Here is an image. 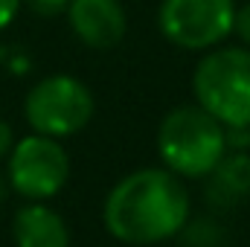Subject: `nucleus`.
<instances>
[{
    "mask_svg": "<svg viewBox=\"0 0 250 247\" xmlns=\"http://www.w3.org/2000/svg\"><path fill=\"white\" fill-rule=\"evenodd\" d=\"M157 154L169 172L184 181L207 178L227 154L224 125L198 102L172 108L157 128Z\"/></svg>",
    "mask_w": 250,
    "mask_h": 247,
    "instance_id": "2",
    "label": "nucleus"
},
{
    "mask_svg": "<svg viewBox=\"0 0 250 247\" xmlns=\"http://www.w3.org/2000/svg\"><path fill=\"white\" fill-rule=\"evenodd\" d=\"M227 151H250V125H230L224 128Z\"/></svg>",
    "mask_w": 250,
    "mask_h": 247,
    "instance_id": "11",
    "label": "nucleus"
},
{
    "mask_svg": "<svg viewBox=\"0 0 250 247\" xmlns=\"http://www.w3.org/2000/svg\"><path fill=\"white\" fill-rule=\"evenodd\" d=\"M192 93L224 128L250 125V50L242 44L207 50L192 70Z\"/></svg>",
    "mask_w": 250,
    "mask_h": 247,
    "instance_id": "3",
    "label": "nucleus"
},
{
    "mask_svg": "<svg viewBox=\"0 0 250 247\" xmlns=\"http://www.w3.org/2000/svg\"><path fill=\"white\" fill-rule=\"evenodd\" d=\"M189 212L192 201L184 178L166 166H148L111 186L102 204V224L123 245L148 247L175 239Z\"/></svg>",
    "mask_w": 250,
    "mask_h": 247,
    "instance_id": "1",
    "label": "nucleus"
},
{
    "mask_svg": "<svg viewBox=\"0 0 250 247\" xmlns=\"http://www.w3.org/2000/svg\"><path fill=\"white\" fill-rule=\"evenodd\" d=\"M67 23L90 50H114L128 32V15L120 0H70Z\"/></svg>",
    "mask_w": 250,
    "mask_h": 247,
    "instance_id": "7",
    "label": "nucleus"
},
{
    "mask_svg": "<svg viewBox=\"0 0 250 247\" xmlns=\"http://www.w3.org/2000/svg\"><path fill=\"white\" fill-rule=\"evenodd\" d=\"M233 35L239 38V44H242V47H248V50H250V0L245 3V6H239V9H236Z\"/></svg>",
    "mask_w": 250,
    "mask_h": 247,
    "instance_id": "12",
    "label": "nucleus"
},
{
    "mask_svg": "<svg viewBox=\"0 0 250 247\" xmlns=\"http://www.w3.org/2000/svg\"><path fill=\"white\" fill-rule=\"evenodd\" d=\"M204 195L215 206H233L250 198V151H227L207 175Z\"/></svg>",
    "mask_w": 250,
    "mask_h": 247,
    "instance_id": "9",
    "label": "nucleus"
},
{
    "mask_svg": "<svg viewBox=\"0 0 250 247\" xmlns=\"http://www.w3.org/2000/svg\"><path fill=\"white\" fill-rule=\"evenodd\" d=\"M70 178V157L67 148L56 137L47 134H29L18 140L9 151V186L29 198V201H47L59 195Z\"/></svg>",
    "mask_w": 250,
    "mask_h": 247,
    "instance_id": "6",
    "label": "nucleus"
},
{
    "mask_svg": "<svg viewBox=\"0 0 250 247\" xmlns=\"http://www.w3.org/2000/svg\"><path fill=\"white\" fill-rule=\"evenodd\" d=\"M6 192H9V178H0V204L6 198Z\"/></svg>",
    "mask_w": 250,
    "mask_h": 247,
    "instance_id": "15",
    "label": "nucleus"
},
{
    "mask_svg": "<svg viewBox=\"0 0 250 247\" xmlns=\"http://www.w3.org/2000/svg\"><path fill=\"white\" fill-rule=\"evenodd\" d=\"M236 9V0H160L157 29L187 53H207L233 35Z\"/></svg>",
    "mask_w": 250,
    "mask_h": 247,
    "instance_id": "5",
    "label": "nucleus"
},
{
    "mask_svg": "<svg viewBox=\"0 0 250 247\" xmlns=\"http://www.w3.org/2000/svg\"><path fill=\"white\" fill-rule=\"evenodd\" d=\"M12 236L18 247H70V230L64 218L41 201H32L15 212Z\"/></svg>",
    "mask_w": 250,
    "mask_h": 247,
    "instance_id": "8",
    "label": "nucleus"
},
{
    "mask_svg": "<svg viewBox=\"0 0 250 247\" xmlns=\"http://www.w3.org/2000/svg\"><path fill=\"white\" fill-rule=\"evenodd\" d=\"M23 6L29 12H35L38 18H59L67 12L70 0H23Z\"/></svg>",
    "mask_w": 250,
    "mask_h": 247,
    "instance_id": "10",
    "label": "nucleus"
},
{
    "mask_svg": "<svg viewBox=\"0 0 250 247\" xmlns=\"http://www.w3.org/2000/svg\"><path fill=\"white\" fill-rule=\"evenodd\" d=\"M21 6H23V0H0V32H3L15 18H18Z\"/></svg>",
    "mask_w": 250,
    "mask_h": 247,
    "instance_id": "13",
    "label": "nucleus"
},
{
    "mask_svg": "<svg viewBox=\"0 0 250 247\" xmlns=\"http://www.w3.org/2000/svg\"><path fill=\"white\" fill-rule=\"evenodd\" d=\"M12 145H15V131H12V125L6 123V120H0V160L9 157Z\"/></svg>",
    "mask_w": 250,
    "mask_h": 247,
    "instance_id": "14",
    "label": "nucleus"
},
{
    "mask_svg": "<svg viewBox=\"0 0 250 247\" xmlns=\"http://www.w3.org/2000/svg\"><path fill=\"white\" fill-rule=\"evenodd\" d=\"M93 111H96V99L90 87L67 73H56L35 82L23 102V117L29 128L35 134H47L56 140L73 137L82 128H87V123L93 120Z\"/></svg>",
    "mask_w": 250,
    "mask_h": 247,
    "instance_id": "4",
    "label": "nucleus"
}]
</instances>
